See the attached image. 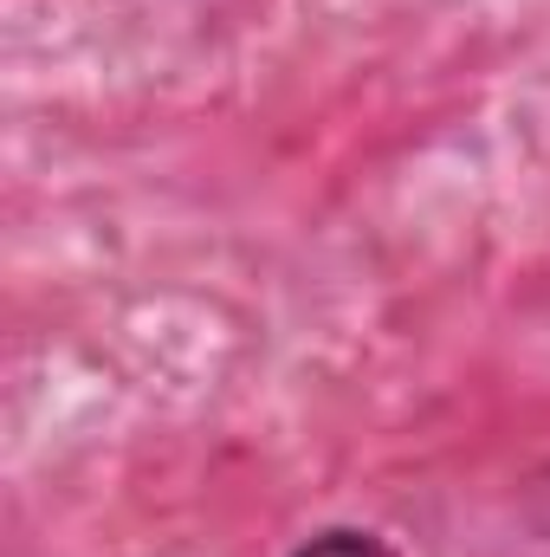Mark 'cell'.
I'll use <instances>...</instances> for the list:
<instances>
[{"mask_svg":"<svg viewBox=\"0 0 550 557\" xmlns=\"http://www.w3.org/2000/svg\"><path fill=\"white\" fill-rule=\"evenodd\" d=\"M291 557H389V552H383V539H370V532H324V539L298 545Z\"/></svg>","mask_w":550,"mask_h":557,"instance_id":"obj_1","label":"cell"}]
</instances>
